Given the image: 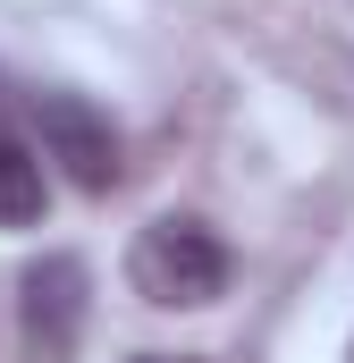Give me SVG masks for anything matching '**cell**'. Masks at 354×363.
<instances>
[{
  "label": "cell",
  "mask_w": 354,
  "mask_h": 363,
  "mask_svg": "<svg viewBox=\"0 0 354 363\" xmlns=\"http://www.w3.org/2000/svg\"><path fill=\"white\" fill-rule=\"evenodd\" d=\"M228 279H236V262H228L219 228L194 220V211H161V220L127 245V287H135L144 304H161V313H202V304H219Z\"/></svg>",
  "instance_id": "6da1fadb"
},
{
  "label": "cell",
  "mask_w": 354,
  "mask_h": 363,
  "mask_svg": "<svg viewBox=\"0 0 354 363\" xmlns=\"http://www.w3.org/2000/svg\"><path fill=\"white\" fill-rule=\"evenodd\" d=\"M34 144H42V161H59V178L85 186V194L118 186V127L93 110L85 93H34Z\"/></svg>",
  "instance_id": "7a4b0ae2"
},
{
  "label": "cell",
  "mask_w": 354,
  "mask_h": 363,
  "mask_svg": "<svg viewBox=\"0 0 354 363\" xmlns=\"http://www.w3.org/2000/svg\"><path fill=\"white\" fill-rule=\"evenodd\" d=\"M93 321V271L76 254H42L25 271V363H76Z\"/></svg>",
  "instance_id": "3957f363"
},
{
  "label": "cell",
  "mask_w": 354,
  "mask_h": 363,
  "mask_svg": "<svg viewBox=\"0 0 354 363\" xmlns=\"http://www.w3.org/2000/svg\"><path fill=\"white\" fill-rule=\"evenodd\" d=\"M51 203V178H42V144L8 135L0 127V228H34Z\"/></svg>",
  "instance_id": "277c9868"
},
{
  "label": "cell",
  "mask_w": 354,
  "mask_h": 363,
  "mask_svg": "<svg viewBox=\"0 0 354 363\" xmlns=\"http://www.w3.org/2000/svg\"><path fill=\"white\" fill-rule=\"evenodd\" d=\"M135 363H211V355H135Z\"/></svg>",
  "instance_id": "5b68a950"
}]
</instances>
